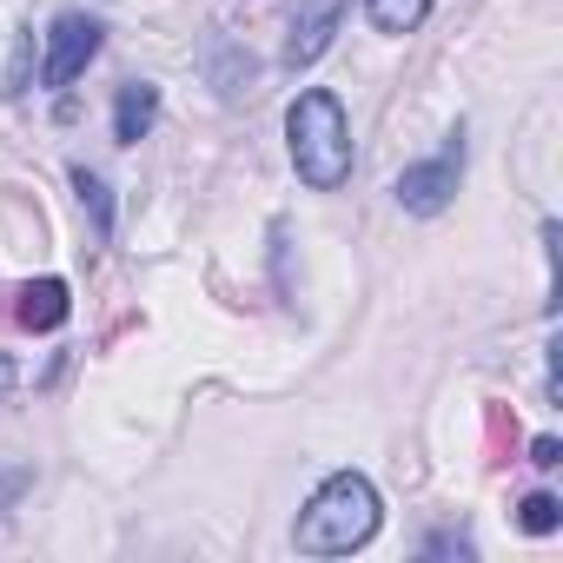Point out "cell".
<instances>
[{"label": "cell", "mask_w": 563, "mask_h": 563, "mask_svg": "<svg viewBox=\"0 0 563 563\" xmlns=\"http://www.w3.org/2000/svg\"><path fill=\"white\" fill-rule=\"evenodd\" d=\"M378 523H385L378 484H372L365 471H332V477L306 497V510H299V523H292V543H299L306 556H352V550H365V543L378 537Z\"/></svg>", "instance_id": "1"}, {"label": "cell", "mask_w": 563, "mask_h": 563, "mask_svg": "<svg viewBox=\"0 0 563 563\" xmlns=\"http://www.w3.org/2000/svg\"><path fill=\"white\" fill-rule=\"evenodd\" d=\"M286 153L312 192H339L352 179V120L332 87H299V100L286 107Z\"/></svg>", "instance_id": "2"}, {"label": "cell", "mask_w": 563, "mask_h": 563, "mask_svg": "<svg viewBox=\"0 0 563 563\" xmlns=\"http://www.w3.org/2000/svg\"><path fill=\"white\" fill-rule=\"evenodd\" d=\"M100 47H107V21L100 14H60L54 27H47V60H41V87L47 93H67L93 60H100Z\"/></svg>", "instance_id": "3"}, {"label": "cell", "mask_w": 563, "mask_h": 563, "mask_svg": "<svg viewBox=\"0 0 563 563\" xmlns=\"http://www.w3.org/2000/svg\"><path fill=\"white\" fill-rule=\"evenodd\" d=\"M457 186H464V133H451L431 159H418V166H405L398 173V206L405 212H418V219H438L451 199H457Z\"/></svg>", "instance_id": "4"}, {"label": "cell", "mask_w": 563, "mask_h": 563, "mask_svg": "<svg viewBox=\"0 0 563 563\" xmlns=\"http://www.w3.org/2000/svg\"><path fill=\"white\" fill-rule=\"evenodd\" d=\"M339 21H345V0H292L286 67H292V74L319 67V60H325V47H332V34H339Z\"/></svg>", "instance_id": "5"}, {"label": "cell", "mask_w": 563, "mask_h": 563, "mask_svg": "<svg viewBox=\"0 0 563 563\" xmlns=\"http://www.w3.org/2000/svg\"><path fill=\"white\" fill-rule=\"evenodd\" d=\"M67 312H74L67 278H27L21 299H14V319H21L27 332H60V325H67Z\"/></svg>", "instance_id": "6"}, {"label": "cell", "mask_w": 563, "mask_h": 563, "mask_svg": "<svg viewBox=\"0 0 563 563\" xmlns=\"http://www.w3.org/2000/svg\"><path fill=\"white\" fill-rule=\"evenodd\" d=\"M153 126H159V87L153 80H126L120 100H113V140L120 146H140Z\"/></svg>", "instance_id": "7"}, {"label": "cell", "mask_w": 563, "mask_h": 563, "mask_svg": "<svg viewBox=\"0 0 563 563\" xmlns=\"http://www.w3.org/2000/svg\"><path fill=\"white\" fill-rule=\"evenodd\" d=\"M431 8H438V0H365V21L398 41V34H418Z\"/></svg>", "instance_id": "8"}, {"label": "cell", "mask_w": 563, "mask_h": 563, "mask_svg": "<svg viewBox=\"0 0 563 563\" xmlns=\"http://www.w3.org/2000/svg\"><path fill=\"white\" fill-rule=\"evenodd\" d=\"M74 192H80V206L93 212V232H100V239H113V199H107V179H100V173H87V166H74Z\"/></svg>", "instance_id": "9"}, {"label": "cell", "mask_w": 563, "mask_h": 563, "mask_svg": "<svg viewBox=\"0 0 563 563\" xmlns=\"http://www.w3.org/2000/svg\"><path fill=\"white\" fill-rule=\"evenodd\" d=\"M517 530H523V537H550V530H563V504H556L550 490H530V497L517 504Z\"/></svg>", "instance_id": "10"}, {"label": "cell", "mask_w": 563, "mask_h": 563, "mask_svg": "<svg viewBox=\"0 0 563 563\" xmlns=\"http://www.w3.org/2000/svg\"><path fill=\"white\" fill-rule=\"evenodd\" d=\"M530 464H537V471H556V464H563V444H556V438H537V444H530Z\"/></svg>", "instance_id": "11"}, {"label": "cell", "mask_w": 563, "mask_h": 563, "mask_svg": "<svg viewBox=\"0 0 563 563\" xmlns=\"http://www.w3.org/2000/svg\"><path fill=\"white\" fill-rule=\"evenodd\" d=\"M14 385H21V372H14V358H8V352H0V398H8Z\"/></svg>", "instance_id": "12"}]
</instances>
